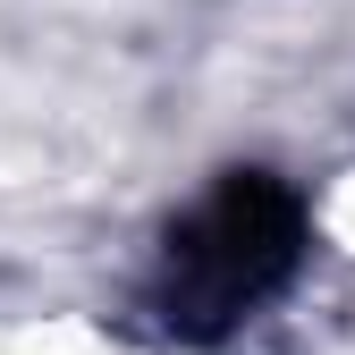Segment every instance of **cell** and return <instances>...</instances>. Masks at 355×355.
Masks as SVG:
<instances>
[{"label":"cell","mask_w":355,"mask_h":355,"mask_svg":"<svg viewBox=\"0 0 355 355\" xmlns=\"http://www.w3.org/2000/svg\"><path fill=\"white\" fill-rule=\"evenodd\" d=\"M296 262V203L271 178H229L220 195L187 211V229L169 237V279L161 304L178 330H220L245 304H262Z\"/></svg>","instance_id":"cell-1"}]
</instances>
